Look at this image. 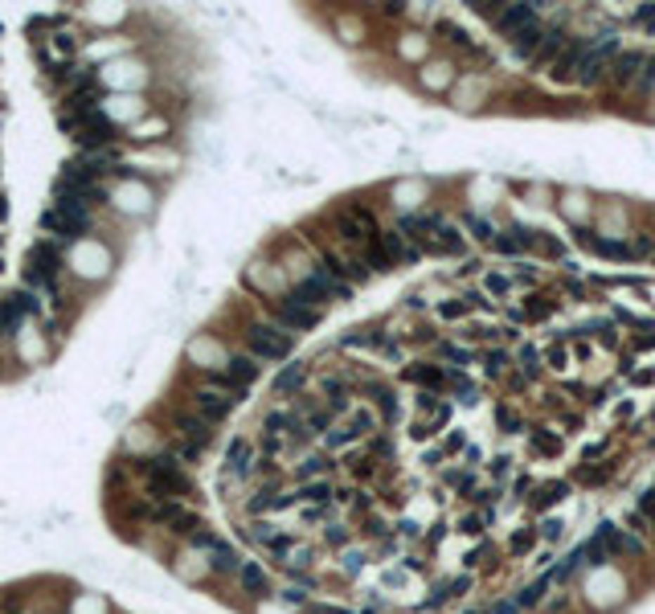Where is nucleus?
I'll use <instances>...</instances> for the list:
<instances>
[{
  "label": "nucleus",
  "instance_id": "1",
  "mask_svg": "<svg viewBox=\"0 0 655 614\" xmlns=\"http://www.w3.org/2000/svg\"><path fill=\"white\" fill-rule=\"evenodd\" d=\"M140 471H143V479H148V488H152L160 499H181V496H188V488H193V483H188V475L181 471V463H176L172 455L143 459Z\"/></svg>",
  "mask_w": 655,
  "mask_h": 614
},
{
  "label": "nucleus",
  "instance_id": "2",
  "mask_svg": "<svg viewBox=\"0 0 655 614\" xmlns=\"http://www.w3.org/2000/svg\"><path fill=\"white\" fill-rule=\"evenodd\" d=\"M246 344H250V356H258V360H287L291 356V332L275 328V324H250Z\"/></svg>",
  "mask_w": 655,
  "mask_h": 614
},
{
  "label": "nucleus",
  "instance_id": "3",
  "mask_svg": "<svg viewBox=\"0 0 655 614\" xmlns=\"http://www.w3.org/2000/svg\"><path fill=\"white\" fill-rule=\"evenodd\" d=\"M336 230L344 242H373L377 237V221L365 205H349V209L336 213Z\"/></svg>",
  "mask_w": 655,
  "mask_h": 614
},
{
  "label": "nucleus",
  "instance_id": "4",
  "mask_svg": "<svg viewBox=\"0 0 655 614\" xmlns=\"http://www.w3.org/2000/svg\"><path fill=\"white\" fill-rule=\"evenodd\" d=\"M275 320H279L283 328H295V332H307L320 324V307L304 303V299H295V295H287L275 303Z\"/></svg>",
  "mask_w": 655,
  "mask_h": 614
},
{
  "label": "nucleus",
  "instance_id": "5",
  "mask_svg": "<svg viewBox=\"0 0 655 614\" xmlns=\"http://www.w3.org/2000/svg\"><path fill=\"white\" fill-rule=\"evenodd\" d=\"M614 49H618V37L607 33V37L598 41V49H590V53L582 58V66H578V78H573V82H578V86H594L598 78H607V58L614 53Z\"/></svg>",
  "mask_w": 655,
  "mask_h": 614
},
{
  "label": "nucleus",
  "instance_id": "6",
  "mask_svg": "<svg viewBox=\"0 0 655 614\" xmlns=\"http://www.w3.org/2000/svg\"><path fill=\"white\" fill-rule=\"evenodd\" d=\"M193 410H197L205 422H221V418H230L234 398H230V393H217V389H197V393H193Z\"/></svg>",
  "mask_w": 655,
  "mask_h": 614
},
{
  "label": "nucleus",
  "instance_id": "7",
  "mask_svg": "<svg viewBox=\"0 0 655 614\" xmlns=\"http://www.w3.org/2000/svg\"><path fill=\"white\" fill-rule=\"evenodd\" d=\"M643 53L639 49H631V53H618L614 58V66H610V86L614 91H627V86H635L639 82V70H643Z\"/></svg>",
  "mask_w": 655,
  "mask_h": 614
},
{
  "label": "nucleus",
  "instance_id": "8",
  "mask_svg": "<svg viewBox=\"0 0 655 614\" xmlns=\"http://www.w3.org/2000/svg\"><path fill=\"white\" fill-rule=\"evenodd\" d=\"M254 447L246 443V438H234L230 447H226V479H246V475L254 471Z\"/></svg>",
  "mask_w": 655,
  "mask_h": 614
},
{
  "label": "nucleus",
  "instance_id": "9",
  "mask_svg": "<svg viewBox=\"0 0 655 614\" xmlns=\"http://www.w3.org/2000/svg\"><path fill=\"white\" fill-rule=\"evenodd\" d=\"M590 53V46H585V37H573L569 46L562 49V58L553 62V78L557 82H573L578 78V66H582V58Z\"/></svg>",
  "mask_w": 655,
  "mask_h": 614
},
{
  "label": "nucleus",
  "instance_id": "10",
  "mask_svg": "<svg viewBox=\"0 0 655 614\" xmlns=\"http://www.w3.org/2000/svg\"><path fill=\"white\" fill-rule=\"evenodd\" d=\"M495 25H500V33H524L528 25H540L537 21V8L533 4H508V8H500V17H495Z\"/></svg>",
  "mask_w": 655,
  "mask_h": 614
},
{
  "label": "nucleus",
  "instance_id": "11",
  "mask_svg": "<svg viewBox=\"0 0 655 614\" xmlns=\"http://www.w3.org/2000/svg\"><path fill=\"white\" fill-rule=\"evenodd\" d=\"M307 385V365L304 360H287L279 373H275V381H271V389L279 393V398H287V393H299Z\"/></svg>",
  "mask_w": 655,
  "mask_h": 614
},
{
  "label": "nucleus",
  "instance_id": "12",
  "mask_svg": "<svg viewBox=\"0 0 655 614\" xmlns=\"http://www.w3.org/2000/svg\"><path fill=\"white\" fill-rule=\"evenodd\" d=\"M226 377L234 381L238 398H242V393L258 381V356H230V360H226Z\"/></svg>",
  "mask_w": 655,
  "mask_h": 614
},
{
  "label": "nucleus",
  "instance_id": "13",
  "mask_svg": "<svg viewBox=\"0 0 655 614\" xmlns=\"http://www.w3.org/2000/svg\"><path fill=\"white\" fill-rule=\"evenodd\" d=\"M406 381L422 385L426 393H439V389H446L450 373H446V369H439V365H410V369H406Z\"/></svg>",
  "mask_w": 655,
  "mask_h": 614
},
{
  "label": "nucleus",
  "instance_id": "14",
  "mask_svg": "<svg viewBox=\"0 0 655 614\" xmlns=\"http://www.w3.org/2000/svg\"><path fill=\"white\" fill-rule=\"evenodd\" d=\"M176 426H181V434H185V443H193V447H209L213 443V422H205L201 414H181L176 418Z\"/></svg>",
  "mask_w": 655,
  "mask_h": 614
},
{
  "label": "nucleus",
  "instance_id": "15",
  "mask_svg": "<svg viewBox=\"0 0 655 614\" xmlns=\"http://www.w3.org/2000/svg\"><path fill=\"white\" fill-rule=\"evenodd\" d=\"M238 586L246 594H254V598H262V594H271V573L258 566V561H242V569H238Z\"/></svg>",
  "mask_w": 655,
  "mask_h": 614
},
{
  "label": "nucleus",
  "instance_id": "16",
  "mask_svg": "<svg viewBox=\"0 0 655 614\" xmlns=\"http://www.w3.org/2000/svg\"><path fill=\"white\" fill-rule=\"evenodd\" d=\"M562 49H565V33H562V29H545V37H540L537 53L528 58V62H533V70L549 66V62H557V58H562Z\"/></svg>",
  "mask_w": 655,
  "mask_h": 614
},
{
  "label": "nucleus",
  "instance_id": "17",
  "mask_svg": "<svg viewBox=\"0 0 655 614\" xmlns=\"http://www.w3.org/2000/svg\"><path fill=\"white\" fill-rule=\"evenodd\" d=\"M324 270H332L340 283H365L369 279V270H361L356 262H349V259H340V254H324Z\"/></svg>",
  "mask_w": 655,
  "mask_h": 614
},
{
  "label": "nucleus",
  "instance_id": "18",
  "mask_svg": "<svg viewBox=\"0 0 655 614\" xmlns=\"http://www.w3.org/2000/svg\"><path fill=\"white\" fill-rule=\"evenodd\" d=\"M426 250H434V254H463L467 246H463V234H459L455 226H443L434 242H426Z\"/></svg>",
  "mask_w": 655,
  "mask_h": 614
},
{
  "label": "nucleus",
  "instance_id": "19",
  "mask_svg": "<svg viewBox=\"0 0 655 614\" xmlns=\"http://www.w3.org/2000/svg\"><path fill=\"white\" fill-rule=\"evenodd\" d=\"M369 393H373V402H377V410H381V422H398L401 418V410H398V398H394V393H389V389H385V385H369Z\"/></svg>",
  "mask_w": 655,
  "mask_h": 614
},
{
  "label": "nucleus",
  "instance_id": "20",
  "mask_svg": "<svg viewBox=\"0 0 655 614\" xmlns=\"http://www.w3.org/2000/svg\"><path fill=\"white\" fill-rule=\"evenodd\" d=\"M365 266H373L377 275H381V270H394V259H389V250H385L381 234H377L373 242H365Z\"/></svg>",
  "mask_w": 655,
  "mask_h": 614
},
{
  "label": "nucleus",
  "instance_id": "21",
  "mask_svg": "<svg viewBox=\"0 0 655 614\" xmlns=\"http://www.w3.org/2000/svg\"><path fill=\"white\" fill-rule=\"evenodd\" d=\"M295 499H299V504H311V508H324L328 499H332V483H324V479L304 483V488L295 492Z\"/></svg>",
  "mask_w": 655,
  "mask_h": 614
},
{
  "label": "nucleus",
  "instance_id": "22",
  "mask_svg": "<svg viewBox=\"0 0 655 614\" xmlns=\"http://www.w3.org/2000/svg\"><path fill=\"white\" fill-rule=\"evenodd\" d=\"M209 557H213V569H217V573H238V569H242L238 553H234V549H230L226 541H217V544H213V549H209Z\"/></svg>",
  "mask_w": 655,
  "mask_h": 614
},
{
  "label": "nucleus",
  "instance_id": "23",
  "mask_svg": "<svg viewBox=\"0 0 655 614\" xmlns=\"http://www.w3.org/2000/svg\"><path fill=\"white\" fill-rule=\"evenodd\" d=\"M324 398H328V405H332V414H349L352 405H349V385L344 381H332L328 377L324 381Z\"/></svg>",
  "mask_w": 655,
  "mask_h": 614
},
{
  "label": "nucleus",
  "instance_id": "24",
  "mask_svg": "<svg viewBox=\"0 0 655 614\" xmlns=\"http://www.w3.org/2000/svg\"><path fill=\"white\" fill-rule=\"evenodd\" d=\"M29 259H33V262H46V266H53V270H58V266H62V250H58L49 237H37V242L29 246Z\"/></svg>",
  "mask_w": 655,
  "mask_h": 614
},
{
  "label": "nucleus",
  "instance_id": "25",
  "mask_svg": "<svg viewBox=\"0 0 655 614\" xmlns=\"http://www.w3.org/2000/svg\"><path fill=\"white\" fill-rule=\"evenodd\" d=\"M540 37H545V29H540V25H528L524 33H516L512 49L520 53V58H533V53H537V46H540Z\"/></svg>",
  "mask_w": 655,
  "mask_h": 614
},
{
  "label": "nucleus",
  "instance_id": "26",
  "mask_svg": "<svg viewBox=\"0 0 655 614\" xmlns=\"http://www.w3.org/2000/svg\"><path fill=\"white\" fill-rule=\"evenodd\" d=\"M8 303L21 311V320H25V315H37V311H41V299H37V291H13V295H8Z\"/></svg>",
  "mask_w": 655,
  "mask_h": 614
},
{
  "label": "nucleus",
  "instance_id": "27",
  "mask_svg": "<svg viewBox=\"0 0 655 614\" xmlns=\"http://www.w3.org/2000/svg\"><path fill=\"white\" fill-rule=\"evenodd\" d=\"M533 450L537 455H557L562 450V438L553 430H533Z\"/></svg>",
  "mask_w": 655,
  "mask_h": 614
},
{
  "label": "nucleus",
  "instance_id": "28",
  "mask_svg": "<svg viewBox=\"0 0 655 614\" xmlns=\"http://www.w3.org/2000/svg\"><path fill=\"white\" fill-rule=\"evenodd\" d=\"M340 344H344V348H373V344H377V332H369V328L344 332V336H340Z\"/></svg>",
  "mask_w": 655,
  "mask_h": 614
},
{
  "label": "nucleus",
  "instance_id": "29",
  "mask_svg": "<svg viewBox=\"0 0 655 614\" xmlns=\"http://www.w3.org/2000/svg\"><path fill=\"white\" fill-rule=\"evenodd\" d=\"M562 499H565V483H549V488H540V496H537V512L553 508V504H562Z\"/></svg>",
  "mask_w": 655,
  "mask_h": 614
},
{
  "label": "nucleus",
  "instance_id": "30",
  "mask_svg": "<svg viewBox=\"0 0 655 614\" xmlns=\"http://www.w3.org/2000/svg\"><path fill=\"white\" fill-rule=\"evenodd\" d=\"M484 365H488L491 377H500V373H508V365H512V360H508V353H504V348H491V353H484Z\"/></svg>",
  "mask_w": 655,
  "mask_h": 614
},
{
  "label": "nucleus",
  "instance_id": "31",
  "mask_svg": "<svg viewBox=\"0 0 655 614\" xmlns=\"http://www.w3.org/2000/svg\"><path fill=\"white\" fill-rule=\"evenodd\" d=\"M349 426L361 434V438H365V434H373V430H377V414H373V410H356Z\"/></svg>",
  "mask_w": 655,
  "mask_h": 614
},
{
  "label": "nucleus",
  "instance_id": "32",
  "mask_svg": "<svg viewBox=\"0 0 655 614\" xmlns=\"http://www.w3.org/2000/svg\"><path fill=\"white\" fill-rule=\"evenodd\" d=\"M495 422L504 426V434H520V430H524V418H520V414H516L512 405H504V410H500V414H495Z\"/></svg>",
  "mask_w": 655,
  "mask_h": 614
},
{
  "label": "nucleus",
  "instance_id": "33",
  "mask_svg": "<svg viewBox=\"0 0 655 614\" xmlns=\"http://www.w3.org/2000/svg\"><path fill=\"white\" fill-rule=\"evenodd\" d=\"M537 544V528H520V533H512V541H508V553H528Z\"/></svg>",
  "mask_w": 655,
  "mask_h": 614
},
{
  "label": "nucleus",
  "instance_id": "34",
  "mask_svg": "<svg viewBox=\"0 0 655 614\" xmlns=\"http://www.w3.org/2000/svg\"><path fill=\"white\" fill-rule=\"evenodd\" d=\"M356 438H361V434H356L352 426H340V430H332V434H328V447H332V450H344V447H352Z\"/></svg>",
  "mask_w": 655,
  "mask_h": 614
},
{
  "label": "nucleus",
  "instance_id": "35",
  "mask_svg": "<svg viewBox=\"0 0 655 614\" xmlns=\"http://www.w3.org/2000/svg\"><path fill=\"white\" fill-rule=\"evenodd\" d=\"M540 360H545V356H540V348H533V344H524V348H520V369H524V373H540Z\"/></svg>",
  "mask_w": 655,
  "mask_h": 614
},
{
  "label": "nucleus",
  "instance_id": "36",
  "mask_svg": "<svg viewBox=\"0 0 655 614\" xmlns=\"http://www.w3.org/2000/svg\"><path fill=\"white\" fill-rule=\"evenodd\" d=\"M540 594H545V582H537V586H524V590H520V598H516L512 606H516V610H524V606H537Z\"/></svg>",
  "mask_w": 655,
  "mask_h": 614
},
{
  "label": "nucleus",
  "instance_id": "37",
  "mask_svg": "<svg viewBox=\"0 0 655 614\" xmlns=\"http://www.w3.org/2000/svg\"><path fill=\"white\" fill-rule=\"evenodd\" d=\"M463 226L471 230V237H479V242H491V226L484 221V217H479V213H467V221H463Z\"/></svg>",
  "mask_w": 655,
  "mask_h": 614
},
{
  "label": "nucleus",
  "instance_id": "38",
  "mask_svg": "<svg viewBox=\"0 0 655 614\" xmlns=\"http://www.w3.org/2000/svg\"><path fill=\"white\" fill-rule=\"evenodd\" d=\"M495 250H500V254H508V259H516V254L524 250V242H520L516 234H500V237H495Z\"/></svg>",
  "mask_w": 655,
  "mask_h": 614
},
{
  "label": "nucleus",
  "instance_id": "39",
  "mask_svg": "<svg viewBox=\"0 0 655 614\" xmlns=\"http://www.w3.org/2000/svg\"><path fill=\"white\" fill-rule=\"evenodd\" d=\"M651 86H655V53L647 58V62H643V70H639V82H635V91H643V95H647Z\"/></svg>",
  "mask_w": 655,
  "mask_h": 614
},
{
  "label": "nucleus",
  "instance_id": "40",
  "mask_svg": "<svg viewBox=\"0 0 655 614\" xmlns=\"http://www.w3.org/2000/svg\"><path fill=\"white\" fill-rule=\"evenodd\" d=\"M328 463H332V459H324V455H311V459H304V463H299V475H304V479H311V475L328 471Z\"/></svg>",
  "mask_w": 655,
  "mask_h": 614
},
{
  "label": "nucleus",
  "instance_id": "41",
  "mask_svg": "<svg viewBox=\"0 0 655 614\" xmlns=\"http://www.w3.org/2000/svg\"><path fill=\"white\" fill-rule=\"evenodd\" d=\"M439 356L455 360V365H471V348H459V344H439Z\"/></svg>",
  "mask_w": 655,
  "mask_h": 614
},
{
  "label": "nucleus",
  "instance_id": "42",
  "mask_svg": "<svg viewBox=\"0 0 655 614\" xmlns=\"http://www.w3.org/2000/svg\"><path fill=\"white\" fill-rule=\"evenodd\" d=\"M439 315L443 320H459V315H467V303L463 299H446V303H439Z\"/></svg>",
  "mask_w": 655,
  "mask_h": 614
},
{
  "label": "nucleus",
  "instance_id": "43",
  "mask_svg": "<svg viewBox=\"0 0 655 614\" xmlns=\"http://www.w3.org/2000/svg\"><path fill=\"white\" fill-rule=\"evenodd\" d=\"M533 250H540V254H549V259H562V246L553 242L549 234H537V242H533Z\"/></svg>",
  "mask_w": 655,
  "mask_h": 614
},
{
  "label": "nucleus",
  "instance_id": "44",
  "mask_svg": "<svg viewBox=\"0 0 655 614\" xmlns=\"http://www.w3.org/2000/svg\"><path fill=\"white\" fill-rule=\"evenodd\" d=\"M463 303H467V311H488V295L484 291H467V295H459Z\"/></svg>",
  "mask_w": 655,
  "mask_h": 614
},
{
  "label": "nucleus",
  "instance_id": "45",
  "mask_svg": "<svg viewBox=\"0 0 655 614\" xmlns=\"http://www.w3.org/2000/svg\"><path fill=\"white\" fill-rule=\"evenodd\" d=\"M631 259H655V242L651 237H639L631 246Z\"/></svg>",
  "mask_w": 655,
  "mask_h": 614
},
{
  "label": "nucleus",
  "instance_id": "46",
  "mask_svg": "<svg viewBox=\"0 0 655 614\" xmlns=\"http://www.w3.org/2000/svg\"><path fill=\"white\" fill-rule=\"evenodd\" d=\"M562 533H565V524H562V520H553V516L540 524V537H545V541H557Z\"/></svg>",
  "mask_w": 655,
  "mask_h": 614
},
{
  "label": "nucleus",
  "instance_id": "47",
  "mask_svg": "<svg viewBox=\"0 0 655 614\" xmlns=\"http://www.w3.org/2000/svg\"><path fill=\"white\" fill-rule=\"evenodd\" d=\"M635 512H643V516L655 520V492H643V496H639V504H635Z\"/></svg>",
  "mask_w": 655,
  "mask_h": 614
},
{
  "label": "nucleus",
  "instance_id": "48",
  "mask_svg": "<svg viewBox=\"0 0 655 614\" xmlns=\"http://www.w3.org/2000/svg\"><path fill=\"white\" fill-rule=\"evenodd\" d=\"M508 287H512V283H508L504 275H488V291H491V295H508Z\"/></svg>",
  "mask_w": 655,
  "mask_h": 614
},
{
  "label": "nucleus",
  "instance_id": "49",
  "mask_svg": "<svg viewBox=\"0 0 655 614\" xmlns=\"http://www.w3.org/2000/svg\"><path fill=\"white\" fill-rule=\"evenodd\" d=\"M443 33H450V41H455V46H471V37L463 33V29H455V25H443Z\"/></svg>",
  "mask_w": 655,
  "mask_h": 614
},
{
  "label": "nucleus",
  "instance_id": "50",
  "mask_svg": "<svg viewBox=\"0 0 655 614\" xmlns=\"http://www.w3.org/2000/svg\"><path fill=\"white\" fill-rule=\"evenodd\" d=\"M398 533H406L410 541H418V537H422V524H414V520H401V524H398Z\"/></svg>",
  "mask_w": 655,
  "mask_h": 614
},
{
  "label": "nucleus",
  "instance_id": "51",
  "mask_svg": "<svg viewBox=\"0 0 655 614\" xmlns=\"http://www.w3.org/2000/svg\"><path fill=\"white\" fill-rule=\"evenodd\" d=\"M549 365H553V369H562V365H569V353H565L562 344H557V348L549 353Z\"/></svg>",
  "mask_w": 655,
  "mask_h": 614
},
{
  "label": "nucleus",
  "instance_id": "52",
  "mask_svg": "<svg viewBox=\"0 0 655 614\" xmlns=\"http://www.w3.org/2000/svg\"><path fill=\"white\" fill-rule=\"evenodd\" d=\"M635 21L639 25H655V4H643V8L635 13Z\"/></svg>",
  "mask_w": 655,
  "mask_h": 614
},
{
  "label": "nucleus",
  "instance_id": "53",
  "mask_svg": "<svg viewBox=\"0 0 655 614\" xmlns=\"http://www.w3.org/2000/svg\"><path fill=\"white\" fill-rule=\"evenodd\" d=\"M344 569H349V573H356V569H361V553H349V557H344Z\"/></svg>",
  "mask_w": 655,
  "mask_h": 614
},
{
  "label": "nucleus",
  "instance_id": "54",
  "mask_svg": "<svg viewBox=\"0 0 655 614\" xmlns=\"http://www.w3.org/2000/svg\"><path fill=\"white\" fill-rule=\"evenodd\" d=\"M4 213H8V205H4V192H0V217H4Z\"/></svg>",
  "mask_w": 655,
  "mask_h": 614
}]
</instances>
